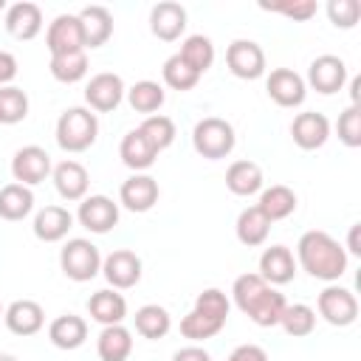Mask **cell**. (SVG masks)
Returning <instances> with one entry per match:
<instances>
[{
	"label": "cell",
	"mask_w": 361,
	"mask_h": 361,
	"mask_svg": "<svg viewBox=\"0 0 361 361\" xmlns=\"http://www.w3.org/2000/svg\"><path fill=\"white\" fill-rule=\"evenodd\" d=\"M158 195H161L158 180H155L152 175H147V172H135V175H130V178L121 183V189H118V203H121L127 212L144 214V212H149V209L158 203Z\"/></svg>",
	"instance_id": "obj_14"
},
{
	"label": "cell",
	"mask_w": 361,
	"mask_h": 361,
	"mask_svg": "<svg viewBox=\"0 0 361 361\" xmlns=\"http://www.w3.org/2000/svg\"><path fill=\"white\" fill-rule=\"evenodd\" d=\"M290 135H293V144L299 149H319L327 144L330 138V121L324 113H316V110H305L299 113L293 121H290Z\"/></svg>",
	"instance_id": "obj_17"
},
{
	"label": "cell",
	"mask_w": 361,
	"mask_h": 361,
	"mask_svg": "<svg viewBox=\"0 0 361 361\" xmlns=\"http://www.w3.org/2000/svg\"><path fill=\"white\" fill-rule=\"evenodd\" d=\"M34 212V192L23 183H6L0 189V217L3 220H25Z\"/></svg>",
	"instance_id": "obj_31"
},
{
	"label": "cell",
	"mask_w": 361,
	"mask_h": 361,
	"mask_svg": "<svg viewBox=\"0 0 361 361\" xmlns=\"http://www.w3.org/2000/svg\"><path fill=\"white\" fill-rule=\"evenodd\" d=\"M138 130L144 133V138H147L158 152H164L166 147H172V141H175V135H178L175 121H172L169 116H161V113L147 116V118L141 121V127H138Z\"/></svg>",
	"instance_id": "obj_38"
},
{
	"label": "cell",
	"mask_w": 361,
	"mask_h": 361,
	"mask_svg": "<svg viewBox=\"0 0 361 361\" xmlns=\"http://www.w3.org/2000/svg\"><path fill=\"white\" fill-rule=\"evenodd\" d=\"M3 310H6V307H3V305H0V316H3Z\"/></svg>",
	"instance_id": "obj_51"
},
{
	"label": "cell",
	"mask_w": 361,
	"mask_h": 361,
	"mask_svg": "<svg viewBox=\"0 0 361 361\" xmlns=\"http://www.w3.org/2000/svg\"><path fill=\"white\" fill-rule=\"evenodd\" d=\"M234 144H237L234 127L220 116H206L192 130V147L206 161H220V158L231 155Z\"/></svg>",
	"instance_id": "obj_5"
},
{
	"label": "cell",
	"mask_w": 361,
	"mask_h": 361,
	"mask_svg": "<svg viewBox=\"0 0 361 361\" xmlns=\"http://www.w3.org/2000/svg\"><path fill=\"white\" fill-rule=\"evenodd\" d=\"M279 324H282V330H285L288 336H293V338L310 336V333L316 330V310H313L310 305H302V302L285 305Z\"/></svg>",
	"instance_id": "obj_37"
},
{
	"label": "cell",
	"mask_w": 361,
	"mask_h": 361,
	"mask_svg": "<svg viewBox=\"0 0 361 361\" xmlns=\"http://www.w3.org/2000/svg\"><path fill=\"white\" fill-rule=\"evenodd\" d=\"M87 313L93 322H99L102 327H110V324H121L127 319V299L113 290V288H104V290H96L90 299H87Z\"/></svg>",
	"instance_id": "obj_25"
},
{
	"label": "cell",
	"mask_w": 361,
	"mask_h": 361,
	"mask_svg": "<svg viewBox=\"0 0 361 361\" xmlns=\"http://www.w3.org/2000/svg\"><path fill=\"white\" fill-rule=\"evenodd\" d=\"M34 237L42 243H59L73 228V214L65 206H45L34 214Z\"/></svg>",
	"instance_id": "obj_23"
},
{
	"label": "cell",
	"mask_w": 361,
	"mask_h": 361,
	"mask_svg": "<svg viewBox=\"0 0 361 361\" xmlns=\"http://www.w3.org/2000/svg\"><path fill=\"white\" fill-rule=\"evenodd\" d=\"M262 183H265L262 169L254 161H234L226 169V186L237 197H251V195L262 192Z\"/></svg>",
	"instance_id": "obj_28"
},
{
	"label": "cell",
	"mask_w": 361,
	"mask_h": 361,
	"mask_svg": "<svg viewBox=\"0 0 361 361\" xmlns=\"http://www.w3.org/2000/svg\"><path fill=\"white\" fill-rule=\"evenodd\" d=\"M172 361H212V355H209L203 347L189 344V347H180V350L172 355Z\"/></svg>",
	"instance_id": "obj_46"
},
{
	"label": "cell",
	"mask_w": 361,
	"mask_h": 361,
	"mask_svg": "<svg viewBox=\"0 0 361 361\" xmlns=\"http://www.w3.org/2000/svg\"><path fill=\"white\" fill-rule=\"evenodd\" d=\"M133 322H135V333L149 338V341H158V338H164L172 330V316L161 305H141L135 310Z\"/></svg>",
	"instance_id": "obj_33"
},
{
	"label": "cell",
	"mask_w": 361,
	"mask_h": 361,
	"mask_svg": "<svg viewBox=\"0 0 361 361\" xmlns=\"http://www.w3.org/2000/svg\"><path fill=\"white\" fill-rule=\"evenodd\" d=\"M234 231H237V240H240L243 245L257 248V245H262V243L268 240L271 220H268V217L257 209V203H254V206H248V209H243V212H240Z\"/></svg>",
	"instance_id": "obj_32"
},
{
	"label": "cell",
	"mask_w": 361,
	"mask_h": 361,
	"mask_svg": "<svg viewBox=\"0 0 361 361\" xmlns=\"http://www.w3.org/2000/svg\"><path fill=\"white\" fill-rule=\"evenodd\" d=\"M336 133L344 147H350V149L361 147V107L358 104H350L344 113H338Z\"/></svg>",
	"instance_id": "obj_41"
},
{
	"label": "cell",
	"mask_w": 361,
	"mask_h": 361,
	"mask_svg": "<svg viewBox=\"0 0 361 361\" xmlns=\"http://www.w3.org/2000/svg\"><path fill=\"white\" fill-rule=\"evenodd\" d=\"M17 76V59L8 51H0V87H8Z\"/></svg>",
	"instance_id": "obj_45"
},
{
	"label": "cell",
	"mask_w": 361,
	"mask_h": 361,
	"mask_svg": "<svg viewBox=\"0 0 361 361\" xmlns=\"http://www.w3.org/2000/svg\"><path fill=\"white\" fill-rule=\"evenodd\" d=\"M316 307H319V316L333 324V327H350L355 319H358V299L350 288H341L336 282H330L319 299H316Z\"/></svg>",
	"instance_id": "obj_7"
},
{
	"label": "cell",
	"mask_w": 361,
	"mask_h": 361,
	"mask_svg": "<svg viewBox=\"0 0 361 361\" xmlns=\"http://www.w3.org/2000/svg\"><path fill=\"white\" fill-rule=\"evenodd\" d=\"M231 299L234 305L257 324V327H276L285 310V296L268 285L259 274H243L231 285Z\"/></svg>",
	"instance_id": "obj_2"
},
{
	"label": "cell",
	"mask_w": 361,
	"mask_h": 361,
	"mask_svg": "<svg viewBox=\"0 0 361 361\" xmlns=\"http://www.w3.org/2000/svg\"><path fill=\"white\" fill-rule=\"evenodd\" d=\"M102 274L113 285V290H127L141 279V257L130 248H116L102 257Z\"/></svg>",
	"instance_id": "obj_13"
},
{
	"label": "cell",
	"mask_w": 361,
	"mask_h": 361,
	"mask_svg": "<svg viewBox=\"0 0 361 361\" xmlns=\"http://www.w3.org/2000/svg\"><path fill=\"white\" fill-rule=\"evenodd\" d=\"M51 76L62 85H76L87 76V54L85 51H73V54H62V56H51L48 65Z\"/></svg>",
	"instance_id": "obj_36"
},
{
	"label": "cell",
	"mask_w": 361,
	"mask_h": 361,
	"mask_svg": "<svg viewBox=\"0 0 361 361\" xmlns=\"http://www.w3.org/2000/svg\"><path fill=\"white\" fill-rule=\"evenodd\" d=\"M259 276L268 285H288L296 276V257L288 245H271L259 257Z\"/></svg>",
	"instance_id": "obj_19"
},
{
	"label": "cell",
	"mask_w": 361,
	"mask_h": 361,
	"mask_svg": "<svg viewBox=\"0 0 361 361\" xmlns=\"http://www.w3.org/2000/svg\"><path fill=\"white\" fill-rule=\"evenodd\" d=\"M180 59L192 68V71H197L200 76L212 68V62H214V45H212V39L206 37V34H189L183 42H180Z\"/></svg>",
	"instance_id": "obj_34"
},
{
	"label": "cell",
	"mask_w": 361,
	"mask_h": 361,
	"mask_svg": "<svg viewBox=\"0 0 361 361\" xmlns=\"http://www.w3.org/2000/svg\"><path fill=\"white\" fill-rule=\"evenodd\" d=\"M226 65L237 79H259L265 76V51L254 39H234L226 48Z\"/></svg>",
	"instance_id": "obj_10"
},
{
	"label": "cell",
	"mask_w": 361,
	"mask_h": 361,
	"mask_svg": "<svg viewBox=\"0 0 361 361\" xmlns=\"http://www.w3.org/2000/svg\"><path fill=\"white\" fill-rule=\"evenodd\" d=\"M59 268L73 282H90L96 274H102V254L90 240L73 237L59 251Z\"/></svg>",
	"instance_id": "obj_6"
},
{
	"label": "cell",
	"mask_w": 361,
	"mask_h": 361,
	"mask_svg": "<svg viewBox=\"0 0 361 361\" xmlns=\"http://www.w3.org/2000/svg\"><path fill=\"white\" fill-rule=\"evenodd\" d=\"M82 37H85V51L87 48H102L113 37V14L104 6H85L79 14Z\"/></svg>",
	"instance_id": "obj_24"
},
{
	"label": "cell",
	"mask_w": 361,
	"mask_h": 361,
	"mask_svg": "<svg viewBox=\"0 0 361 361\" xmlns=\"http://www.w3.org/2000/svg\"><path fill=\"white\" fill-rule=\"evenodd\" d=\"M99 138V118L90 107H68L56 118V144L65 152H85Z\"/></svg>",
	"instance_id": "obj_4"
},
{
	"label": "cell",
	"mask_w": 361,
	"mask_h": 361,
	"mask_svg": "<svg viewBox=\"0 0 361 361\" xmlns=\"http://www.w3.org/2000/svg\"><path fill=\"white\" fill-rule=\"evenodd\" d=\"M48 338L59 350H79L87 341V322L76 313H62L48 324Z\"/></svg>",
	"instance_id": "obj_27"
},
{
	"label": "cell",
	"mask_w": 361,
	"mask_h": 361,
	"mask_svg": "<svg viewBox=\"0 0 361 361\" xmlns=\"http://www.w3.org/2000/svg\"><path fill=\"white\" fill-rule=\"evenodd\" d=\"M265 90L279 107H299L307 96L305 76H299L290 68H274L265 79Z\"/></svg>",
	"instance_id": "obj_16"
},
{
	"label": "cell",
	"mask_w": 361,
	"mask_h": 361,
	"mask_svg": "<svg viewBox=\"0 0 361 361\" xmlns=\"http://www.w3.org/2000/svg\"><path fill=\"white\" fill-rule=\"evenodd\" d=\"M127 87H124V79L118 73H110V71H102L96 76H90V82L85 85V102L93 113H110L121 104Z\"/></svg>",
	"instance_id": "obj_8"
},
{
	"label": "cell",
	"mask_w": 361,
	"mask_h": 361,
	"mask_svg": "<svg viewBox=\"0 0 361 361\" xmlns=\"http://www.w3.org/2000/svg\"><path fill=\"white\" fill-rule=\"evenodd\" d=\"M76 220L90 234H107L110 228L118 226V203L113 197H107V195L82 197L79 212H76Z\"/></svg>",
	"instance_id": "obj_11"
},
{
	"label": "cell",
	"mask_w": 361,
	"mask_h": 361,
	"mask_svg": "<svg viewBox=\"0 0 361 361\" xmlns=\"http://www.w3.org/2000/svg\"><path fill=\"white\" fill-rule=\"evenodd\" d=\"M327 17L336 28H355V23L361 17V3L358 0H330Z\"/></svg>",
	"instance_id": "obj_43"
},
{
	"label": "cell",
	"mask_w": 361,
	"mask_h": 361,
	"mask_svg": "<svg viewBox=\"0 0 361 361\" xmlns=\"http://www.w3.org/2000/svg\"><path fill=\"white\" fill-rule=\"evenodd\" d=\"M96 353L102 361H127L133 353V333L124 324L102 327L96 338Z\"/></svg>",
	"instance_id": "obj_29"
},
{
	"label": "cell",
	"mask_w": 361,
	"mask_h": 361,
	"mask_svg": "<svg viewBox=\"0 0 361 361\" xmlns=\"http://www.w3.org/2000/svg\"><path fill=\"white\" fill-rule=\"evenodd\" d=\"M124 96H127V102H130V107H133L135 113H147V116H152L155 110H161V104H164V99H166L164 87H161L158 82H152V79L135 82L133 87H127Z\"/></svg>",
	"instance_id": "obj_35"
},
{
	"label": "cell",
	"mask_w": 361,
	"mask_h": 361,
	"mask_svg": "<svg viewBox=\"0 0 361 361\" xmlns=\"http://www.w3.org/2000/svg\"><path fill=\"white\" fill-rule=\"evenodd\" d=\"M0 11H6V0H0Z\"/></svg>",
	"instance_id": "obj_50"
},
{
	"label": "cell",
	"mask_w": 361,
	"mask_h": 361,
	"mask_svg": "<svg viewBox=\"0 0 361 361\" xmlns=\"http://www.w3.org/2000/svg\"><path fill=\"white\" fill-rule=\"evenodd\" d=\"M259 8L271 11V14H285L288 20H296V23H305L319 11V3L316 0H285V3H259Z\"/></svg>",
	"instance_id": "obj_42"
},
{
	"label": "cell",
	"mask_w": 361,
	"mask_h": 361,
	"mask_svg": "<svg viewBox=\"0 0 361 361\" xmlns=\"http://www.w3.org/2000/svg\"><path fill=\"white\" fill-rule=\"evenodd\" d=\"M228 310H231V302L220 288L200 290L195 305H192V310L180 319V336L195 341V344L206 341V338H214L226 327Z\"/></svg>",
	"instance_id": "obj_3"
},
{
	"label": "cell",
	"mask_w": 361,
	"mask_h": 361,
	"mask_svg": "<svg viewBox=\"0 0 361 361\" xmlns=\"http://www.w3.org/2000/svg\"><path fill=\"white\" fill-rule=\"evenodd\" d=\"M51 175H54V186H56L59 197H65V200H82V197H87L90 175H87V169L79 161H71L68 158V161L56 164L51 169Z\"/></svg>",
	"instance_id": "obj_22"
},
{
	"label": "cell",
	"mask_w": 361,
	"mask_h": 361,
	"mask_svg": "<svg viewBox=\"0 0 361 361\" xmlns=\"http://www.w3.org/2000/svg\"><path fill=\"white\" fill-rule=\"evenodd\" d=\"M226 361H268V353L259 344H240L231 350V355Z\"/></svg>",
	"instance_id": "obj_44"
},
{
	"label": "cell",
	"mask_w": 361,
	"mask_h": 361,
	"mask_svg": "<svg viewBox=\"0 0 361 361\" xmlns=\"http://www.w3.org/2000/svg\"><path fill=\"white\" fill-rule=\"evenodd\" d=\"M358 90H361V79H358V76H353V82H350V96H353V104H358Z\"/></svg>",
	"instance_id": "obj_48"
},
{
	"label": "cell",
	"mask_w": 361,
	"mask_h": 361,
	"mask_svg": "<svg viewBox=\"0 0 361 361\" xmlns=\"http://www.w3.org/2000/svg\"><path fill=\"white\" fill-rule=\"evenodd\" d=\"M358 231H361V223L350 226V237H347V251L355 254V257H361V240H358Z\"/></svg>",
	"instance_id": "obj_47"
},
{
	"label": "cell",
	"mask_w": 361,
	"mask_h": 361,
	"mask_svg": "<svg viewBox=\"0 0 361 361\" xmlns=\"http://www.w3.org/2000/svg\"><path fill=\"white\" fill-rule=\"evenodd\" d=\"M149 31L164 42L180 39V34L186 31V8L175 0L155 3L149 8Z\"/></svg>",
	"instance_id": "obj_18"
},
{
	"label": "cell",
	"mask_w": 361,
	"mask_h": 361,
	"mask_svg": "<svg viewBox=\"0 0 361 361\" xmlns=\"http://www.w3.org/2000/svg\"><path fill=\"white\" fill-rule=\"evenodd\" d=\"M0 361H17L14 355H0Z\"/></svg>",
	"instance_id": "obj_49"
},
{
	"label": "cell",
	"mask_w": 361,
	"mask_h": 361,
	"mask_svg": "<svg viewBox=\"0 0 361 361\" xmlns=\"http://www.w3.org/2000/svg\"><path fill=\"white\" fill-rule=\"evenodd\" d=\"M161 76H164V82L172 87V90H192L197 82H200V73L197 71H192L183 59H180V54H172L166 62H164V68H161Z\"/></svg>",
	"instance_id": "obj_40"
},
{
	"label": "cell",
	"mask_w": 361,
	"mask_h": 361,
	"mask_svg": "<svg viewBox=\"0 0 361 361\" xmlns=\"http://www.w3.org/2000/svg\"><path fill=\"white\" fill-rule=\"evenodd\" d=\"M118 158H121V164H124L127 169L144 172V169H149V166L155 164L158 149H155V147L144 138V133L135 127V130H130V133L121 138V144H118Z\"/></svg>",
	"instance_id": "obj_26"
},
{
	"label": "cell",
	"mask_w": 361,
	"mask_h": 361,
	"mask_svg": "<svg viewBox=\"0 0 361 361\" xmlns=\"http://www.w3.org/2000/svg\"><path fill=\"white\" fill-rule=\"evenodd\" d=\"M257 209H259L271 223H274V220H285V217H290V214L296 212V192H293L290 186H285V183H274V186H268V189L259 192Z\"/></svg>",
	"instance_id": "obj_30"
},
{
	"label": "cell",
	"mask_w": 361,
	"mask_h": 361,
	"mask_svg": "<svg viewBox=\"0 0 361 361\" xmlns=\"http://www.w3.org/2000/svg\"><path fill=\"white\" fill-rule=\"evenodd\" d=\"M344 82H347V65H344V59L336 56V54H322V56H316V59L310 62L307 79H305V85H310V87H313L316 93H322V96L338 93V90L344 87Z\"/></svg>",
	"instance_id": "obj_12"
},
{
	"label": "cell",
	"mask_w": 361,
	"mask_h": 361,
	"mask_svg": "<svg viewBox=\"0 0 361 361\" xmlns=\"http://www.w3.org/2000/svg\"><path fill=\"white\" fill-rule=\"evenodd\" d=\"M45 45H48L51 56L85 51V37H82L79 17L76 14H59V17H54V23L45 31Z\"/></svg>",
	"instance_id": "obj_15"
},
{
	"label": "cell",
	"mask_w": 361,
	"mask_h": 361,
	"mask_svg": "<svg viewBox=\"0 0 361 361\" xmlns=\"http://www.w3.org/2000/svg\"><path fill=\"white\" fill-rule=\"evenodd\" d=\"M28 116V96L23 87H0V124H20Z\"/></svg>",
	"instance_id": "obj_39"
},
{
	"label": "cell",
	"mask_w": 361,
	"mask_h": 361,
	"mask_svg": "<svg viewBox=\"0 0 361 361\" xmlns=\"http://www.w3.org/2000/svg\"><path fill=\"white\" fill-rule=\"evenodd\" d=\"M51 155L37 147V144H28V147H20L11 158V175H14V183H23V186H37L42 183L48 175H51Z\"/></svg>",
	"instance_id": "obj_9"
},
{
	"label": "cell",
	"mask_w": 361,
	"mask_h": 361,
	"mask_svg": "<svg viewBox=\"0 0 361 361\" xmlns=\"http://www.w3.org/2000/svg\"><path fill=\"white\" fill-rule=\"evenodd\" d=\"M3 319L14 336H34L45 324V310L34 299H17L3 310Z\"/></svg>",
	"instance_id": "obj_20"
},
{
	"label": "cell",
	"mask_w": 361,
	"mask_h": 361,
	"mask_svg": "<svg viewBox=\"0 0 361 361\" xmlns=\"http://www.w3.org/2000/svg\"><path fill=\"white\" fill-rule=\"evenodd\" d=\"M296 262L313 279L338 282L344 276V271H347V251L327 231L313 228V231H305L299 237V243H296Z\"/></svg>",
	"instance_id": "obj_1"
},
{
	"label": "cell",
	"mask_w": 361,
	"mask_h": 361,
	"mask_svg": "<svg viewBox=\"0 0 361 361\" xmlns=\"http://www.w3.org/2000/svg\"><path fill=\"white\" fill-rule=\"evenodd\" d=\"M6 31L14 39H34L42 31V8L31 0H20L6 8Z\"/></svg>",
	"instance_id": "obj_21"
}]
</instances>
